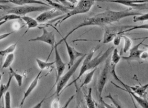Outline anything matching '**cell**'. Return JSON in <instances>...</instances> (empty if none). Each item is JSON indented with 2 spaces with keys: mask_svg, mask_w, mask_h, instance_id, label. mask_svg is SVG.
<instances>
[{
  "mask_svg": "<svg viewBox=\"0 0 148 108\" xmlns=\"http://www.w3.org/2000/svg\"><path fill=\"white\" fill-rule=\"evenodd\" d=\"M142 14L140 11L131 8L119 11L107 10L103 12L97 13L93 16L86 18L83 21L70 31L64 38H62L58 43H56V44L58 46L64 40H66L74 32L81 28L88 26H105L113 22H119V20L127 17L140 16Z\"/></svg>",
  "mask_w": 148,
  "mask_h": 108,
  "instance_id": "6da1fadb",
  "label": "cell"
},
{
  "mask_svg": "<svg viewBox=\"0 0 148 108\" xmlns=\"http://www.w3.org/2000/svg\"><path fill=\"white\" fill-rule=\"evenodd\" d=\"M95 1L93 0H81L79 1L77 4L74 6L73 9L71 10L68 13L63 16L61 19H60L58 22H56L55 25H61L63 22L67 19L71 18L73 16L84 14L88 12L92 8Z\"/></svg>",
  "mask_w": 148,
  "mask_h": 108,
  "instance_id": "7a4b0ae2",
  "label": "cell"
},
{
  "mask_svg": "<svg viewBox=\"0 0 148 108\" xmlns=\"http://www.w3.org/2000/svg\"><path fill=\"white\" fill-rule=\"evenodd\" d=\"M87 54H85L84 56L80 57L77 59L74 64L69 69L68 72L63 75L59 79L58 83H57L56 88V92L55 93L57 95V97H59V96L61 94L63 90H64L65 87L69 81L71 77L77 71V68L80 65L81 63L84 61V59L85 58L86 56H87Z\"/></svg>",
  "mask_w": 148,
  "mask_h": 108,
  "instance_id": "3957f363",
  "label": "cell"
},
{
  "mask_svg": "<svg viewBox=\"0 0 148 108\" xmlns=\"http://www.w3.org/2000/svg\"><path fill=\"white\" fill-rule=\"evenodd\" d=\"M110 73L112 75V76H113V77L114 78V79L117 81L118 82H119L124 87V88L120 87L119 86L117 85L115 83H113V82H111V83L112 84L115 86L116 87L127 92L130 95V96L133 99H134L141 108H148V100H147V98H142L140 97L138 95H136L135 93L132 92V91L130 89L129 85L126 84L125 83L123 82L122 81L119 79L116 74V66H111Z\"/></svg>",
  "mask_w": 148,
  "mask_h": 108,
  "instance_id": "277c9868",
  "label": "cell"
},
{
  "mask_svg": "<svg viewBox=\"0 0 148 108\" xmlns=\"http://www.w3.org/2000/svg\"><path fill=\"white\" fill-rule=\"evenodd\" d=\"M53 9L51 7L39 5V6H34V5H23V6H17L15 7H10V8L6 11L7 14H14L20 16H26L27 14L30 13L35 12H44L49 10Z\"/></svg>",
  "mask_w": 148,
  "mask_h": 108,
  "instance_id": "5b68a950",
  "label": "cell"
},
{
  "mask_svg": "<svg viewBox=\"0 0 148 108\" xmlns=\"http://www.w3.org/2000/svg\"><path fill=\"white\" fill-rule=\"evenodd\" d=\"M132 25H117L107 27L105 28L103 35V44H107L113 41L117 36L123 35L124 31L130 28Z\"/></svg>",
  "mask_w": 148,
  "mask_h": 108,
  "instance_id": "8992f818",
  "label": "cell"
},
{
  "mask_svg": "<svg viewBox=\"0 0 148 108\" xmlns=\"http://www.w3.org/2000/svg\"><path fill=\"white\" fill-rule=\"evenodd\" d=\"M42 33L41 36H38L36 38L30 39H29L28 41L29 42L39 41V42H42L50 45L52 47V50L51 51L50 54L48 56V58L46 60V61H48V59L49 58L50 56L51 55L54 49V47L56 44L55 33L53 31H48V30L45 28H42Z\"/></svg>",
  "mask_w": 148,
  "mask_h": 108,
  "instance_id": "52a82bcc",
  "label": "cell"
},
{
  "mask_svg": "<svg viewBox=\"0 0 148 108\" xmlns=\"http://www.w3.org/2000/svg\"><path fill=\"white\" fill-rule=\"evenodd\" d=\"M114 49V46L110 47L104 53L100 52V53L96 57L92 58L88 64L87 71L90 70H91L97 68V67L100 64L103 63L104 61H106L108 59L110 54L113 52Z\"/></svg>",
  "mask_w": 148,
  "mask_h": 108,
  "instance_id": "ba28073f",
  "label": "cell"
},
{
  "mask_svg": "<svg viewBox=\"0 0 148 108\" xmlns=\"http://www.w3.org/2000/svg\"><path fill=\"white\" fill-rule=\"evenodd\" d=\"M109 60L107 59L105 62V66L103 67V69L100 73V75L99 76V79L97 83V91L99 95V98H103L102 93L103 92V89L106 84L108 81V72H109V65L110 63Z\"/></svg>",
  "mask_w": 148,
  "mask_h": 108,
  "instance_id": "9c48e42d",
  "label": "cell"
},
{
  "mask_svg": "<svg viewBox=\"0 0 148 108\" xmlns=\"http://www.w3.org/2000/svg\"><path fill=\"white\" fill-rule=\"evenodd\" d=\"M58 47V46L56 45V44H55L54 51L55 53V64L57 74H56L55 82L53 85V87H54L57 84L59 79H60V78L62 76V75L64 73L66 68V64L62 60L61 56L59 53Z\"/></svg>",
  "mask_w": 148,
  "mask_h": 108,
  "instance_id": "30bf717a",
  "label": "cell"
},
{
  "mask_svg": "<svg viewBox=\"0 0 148 108\" xmlns=\"http://www.w3.org/2000/svg\"><path fill=\"white\" fill-rule=\"evenodd\" d=\"M100 46H101L100 45H99V46H97L96 47L93 48V49L90 51V53L88 54V55H87V56H86L85 58L84 59V61H83V64H82V66L81 67L80 72L79 73V75L77 76V77L75 78L72 82L69 83L68 85L65 87L64 90L66 89V88H68L69 87H70L72 85H73V84H75L79 79H80L82 76H83V75H84V73L87 72L88 64L89 62L91 60V59L92 58L94 54L98 50L99 48H100Z\"/></svg>",
  "mask_w": 148,
  "mask_h": 108,
  "instance_id": "8fae6325",
  "label": "cell"
},
{
  "mask_svg": "<svg viewBox=\"0 0 148 108\" xmlns=\"http://www.w3.org/2000/svg\"><path fill=\"white\" fill-rule=\"evenodd\" d=\"M109 2L129 6L130 8L138 11L148 9V1H110Z\"/></svg>",
  "mask_w": 148,
  "mask_h": 108,
  "instance_id": "7c38bea8",
  "label": "cell"
},
{
  "mask_svg": "<svg viewBox=\"0 0 148 108\" xmlns=\"http://www.w3.org/2000/svg\"><path fill=\"white\" fill-rule=\"evenodd\" d=\"M63 13L58 11V10L52 9L46 11H44L37 16L36 20L38 23H44L50 21L59 16H62Z\"/></svg>",
  "mask_w": 148,
  "mask_h": 108,
  "instance_id": "4fadbf2b",
  "label": "cell"
},
{
  "mask_svg": "<svg viewBox=\"0 0 148 108\" xmlns=\"http://www.w3.org/2000/svg\"><path fill=\"white\" fill-rule=\"evenodd\" d=\"M145 40H142L138 44H136L134 46L131 48L130 50V54L128 56H122V58L124 60L130 62L133 60H139L141 58V54L144 52L143 50L140 49V46L143 44Z\"/></svg>",
  "mask_w": 148,
  "mask_h": 108,
  "instance_id": "5bb4252c",
  "label": "cell"
},
{
  "mask_svg": "<svg viewBox=\"0 0 148 108\" xmlns=\"http://www.w3.org/2000/svg\"><path fill=\"white\" fill-rule=\"evenodd\" d=\"M42 73V70H40L37 74V75L35 76L34 79L32 80V82L30 84L28 87L24 92L23 98H22L21 102H20V108H22L25 102L26 101V99L28 98L29 95L31 94V93L33 92V91L36 88V87L38 85L39 81L40 79V76Z\"/></svg>",
  "mask_w": 148,
  "mask_h": 108,
  "instance_id": "9a60e30c",
  "label": "cell"
},
{
  "mask_svg": "<svg viewBox=\"0 0 148 108\" xmlns=\"http://www.w3.org/2000/svg\"><path fill=\"white\" fill-rule=\"evenodd\" d=\"M65 43L66 51L68 52V56L69 57V62L68 64L69 69L74 64V61L77 58V57H81L84 56L85 54L81 53L77 51L74 48L72 47L70 44L68 42L67 40H64L63 41Z\"/></svg>",
  "mask_w": 148,
  "mask_h": 108,
  "instance_id": "2e32d148",
  "label": "cell"
},
{
  "mask_svg": "<svg viewBox=\"0 0 148 108\" xmlns=\"http://www.w3.org/2000/svg\"><path fill=\"white\" fill-rule=\"evenodd\" d=\"M8 2H10L18 6L27 5L29 4H38L39 5L51 7L47 3L39 0H8Z\"/></svg>",
  "mask_w": 148,
  "mask_h": 108,
  "instance_id": "e0dca14e",
  "label": "cell"
},
{
  "mask_svg": "<svg viewBox=\"0 0 148 108\" xmlns=\"http://www.w3.org/2000/svg\"><path fill=\"white\" fill-rule=\"evenodd\" d=\"M129 88L132 92H134L140 97L142 98H147V90L148 89V83L143 85L141 84H140V85H135L134 86L129 85Z\"/></svg>",
  "mask_w": 148,
  "mask_h": 108,
  "instance_id": "ac0fdd59",
  "label": "cell"
},
{
  "mask_svg": "<svg viewBox=\"0 0 148 108\" xmlns=\"http://www.w3.org/2000/svg\"><path fill=\"white\" fill-rule=\"evenodd\" d=\"M46 1L47 2L48 5L51 6L52 8L57 10H58V11H60L61 12L65 13L66 14L68 13L70 11H71V10L72 9L70 8L64 6V5H63L62 4L56 3L51 0H46Z\"/></svg>",
  "mask_w": 148,
  "mask_h": 108,
  "instance_id": "d6986e66",
  "label": "cell"
},
{
  "mask_svg": "<svg viewBox=\"0 0 148 108\" xmlns=\"http://www.w3.org/2000/svg\"><path fill=\"white\" fill-rule=\"evenodd\" d=\"M21 19L24 22H25L26 25L27 26V29L26 32L30 29H34L37 28L38 26V22L35 19H34L29 16H21Z\"/></svg>",
  "mask_w": 148,
  "mask_h": 108,
  "instance_id": "ffe728a7",
  "label": "cell"
},
{
  "mask_svg": "<svg viewBox=\"0 0 148 108\" xmlns=\"http://www.w3.org/2000/svg\"><path fill=\"white\" fill-rule=\"evenodd\" d=\"M92 88L90 87L88 90L87 94L84 95V100L88 108H96V102L94 101L92 95Z\"/></svg>",
  "mask_w": 148,
  "mask_h": 108,
  "instance_id": "44dd1931",
  "label": "cell"
},
{
  "mask_svg": "<svg viewBox=\"0 0 148 108\" xmlns=\"http://www.w3.org/2000/svg\"><path fill=\"white\" fill-rule=\"evenodd\" d=\"M13 78V76L10 73H9V79L7 82V84H2L0 85V102H1V100L3 96L7 93V92L8 91V90L10 87L11 82V81Z\"/></svg>",
  "mask_w": 148,
  "mask_h": 108,
  "instance_id": "7402d4cb",
  "label": "cell"
},
{
  "mask_svg": "<svg viewBox=\"0 0 148 108\" xmlns=\"http://www.w3.org/2000/svg\"><path fill=\"white\" fill-rule=\"evenodd\" d=\"M36 63L37 64V65L39 68L42 71L45 69H47V68L52 67L55 64V61L52 62H49L47 61L44 62L39 58H36Z\"/></svg>",
  "mask_w": 148,
  "mask_h": 108,
  "instance_id": "603a6c76",
  "label": "cell"
},
{
  "mask_svg": "<svg viewBox=\"0 0 148 108\" xmlns=\"http://www.w3.org/2000/svg\"><path fill=\"white\" fill-rule=\"evenodd\" d=\"M122 39H123L124 43L123 48V52L124 53H126L131 49L132 47V40L131 38H129L125 35H122Z\"/></svg>",
  "mask_w": 148,
  "mask_h": 108,
  "instance_id": "cb8c5ba5",
  "label": "cell"
},
{
  "mask_svg": "<svg viewBox=\"0 0 148 108\" xmlns=\"http://www.w3.org/2000/svg\"><path fill=\"white\" fill-rule=\"evenodd\" d=\"M112 56L111 58V66H116L119 64V61L121 59L122 57L119 53V51L117 48H114L113 52H112Z\"/></svg>",
  "mask_w": 148,
  "mask_h": 108,
  "instance_id": "d4e9b609",
  "label": "cell"
},
{
  "mask_svg": "<svg viewBox=\"0 0 148 108\" xmlns=\"http://www.w3.org/2000/svg\"><path fill=\"white\" fill-rule=\"evenodd\" d=\"M96 69L97 68H95L94 70H90L89 73H87L86 75L85 76V77H84V82L82 83V84L81 85L79 89H81L82 87H83L84 86L88 85L92 81L95 73L96 71Z\"/></svg>",
  "mask_w": 148,
  "mask_h": 108,
  "instance_id": "484cf974",
  "label": "cell"
},
{
  "mask_svg": "<svg viewBox=\"0 0 148 108\" xmlns=\"http://www.w3.org/2000/svg\"><path fill=\"white\" fill-rule=\"evenodd\" d=\"M17 44H18V42H16L15 44H11L3 50L0 51V56H5L9 54H13L16 49Z\"/></svg>",
  "mask_w": 148,
  "mask_h": 108,
  "instance_id": "4316f807",
  "label": "cell"
},
{
  "mask_svg": "<svg viewBox=\"0 0 148 108\" xmlns=\"http://www.w3.org/2000/svg\"><path fill=\"white\" fill-rule=\"evenodd\" d=\"M9 71H10V73H10L13 76V77H14L15 79L16 80V83L18 84V85L19 86V87H21L23 84V76L22 75H21V74L16 72L13 70V68H11V67L9 68Z\"/></svg>",
  "mask_w": 148,
  "mask_h": 108,
  "instance_id": "83f0119b",
  "label": "cell"
},
{
  "mask_svg": "<svg viewBox=\"0 0 148 108\" xmlns=\"http://www.w3.org/2000/svg\"><path fill=\"white\" fill-rule=\"evenodd\" d=\"M14 58H15V56L14 53L7 55V57L5 58V59L2 65V69H5L9 67L10 68L11 64L13 63Z\"/></svg>",
  "mask_w": 148,
  "mask_h": 108,
  "instance_id": "f1b7e54d",
  "label": "cell"
},
{
  "mask_svg": "<svg viewBox=\"0 0 148 108\" xmlns=\"http://www.w3.org/2000/svg\"><path fill=\"white\" fill-rule=\"evenodd\" d=\"M18 19H21V16L14 14H7L0 18V22L1 21H8L11 20H15Z\"/></svg>",
  "mask_w": 148,
  "mask_h": 108,
  "instance_id": "f546056e",
  "label": "cell"
},
{
  "mask_svg": "<svg viewBox=\"0 0 148 108\" xmlns=\"http://www.w3.org/2000/svg\"><path fill=\"white\" fill-rule=\"evenodd\" d=\"M3 108H11V98L9 91L4 94V107Z\"/></svg>",
  "mask_w": 148,
  "mask_h": 108,
  "instance_id": "4dcf8cb0",
  "label": "cell"
},
{
  "mask_svg": "<svg viewBox=\"0 0 148 108\" xmlns=\"http://www.w3.org/2000/svg\"><path fill=\"white\" fill-rule=\"evenodd\" d=\"M148 20V13L142 14L140 16H133V22H143Z\"/></svg>",
  "mask_w": 148,
  "mask_h": 108,
  "instance_id": "1f68e13d",
  "label": "cell"
},
{
  "mask_svg": "<svg viewBox=\"0 0 148 108\" xmlns=\"http://www.w3.org/2000/svg\"><path fill=\"white\" fill-rule=\"evenodd\" d=\"M139 30V29H145V30H148V23L147 24H144L142 25H132L130 28L128 29L125 31H124V33H125L126 32H127L132 31L135 30Z\"/></svg>",
  "mask_w": 148,
  "mask_h": 108,
  "instance_id": "d6a6232c",
  "label": "cell"
},
{
  "mask_svg": "<svg viewBox=\"0 0 148 108\" xmlns=\"http://www.w3.org/2000/svg\"><path fill=\"white\" fill-rule=\"evenodd\" d=\"M60 108V99L58 97L55 98L53 100L51 103V108Z\"/></svg>",
  "mask_w": 148,
  "mask_h": 108,
  "instance_id": "836d02e7",
  "label": "cell"
},
{
  "mask_svg": "<svg viewBox=\"0 0 148 108\" xmlns=\"http://www.w3.org/2000/svg\"><path fill=\"white\" fill-rule=\"evenodd\" d=\"M122 35H119L117 36L113 40V42L114 46H119L121 42V39H122Z\"/></svg>",
  "mask_w": 148,
  "mask_h": 108,
  "instance_id": "e575fe53",
  "label": "cell"
},
{
  "mask_svg": "<svg viewBox=\"0 0 148 108\" xmlns=\"http://www.w3.org/2000/svg\"><path fill=\"white\" fill-rule=\"evenodd\" d=\"M99 101H100V103H101L102 105H103L105 108H116L114 106V105H110V104L107 103V102L104 101V100H103V98H99Z\"/></svg>",
  "mask_w": 148,
  "mask_h": 108,
  "instance_id": "d590c367",
  "label": "cell"
},
{
  "mask_svg": "<svg viewBox=\"0 0 148 108\" xmlns=\"http://www.w3.org/2000/svg\"><path fill=\"white\" fill-rule=\"evenodd\" d=\"M76 108H88L87 105L86 104L85 101H82V100H79V102L77 103V105Z\"/></svg>",
  "mask_w": 148,
  "mask_h": 108,
  "instance_id": "8d00e7d4",
  "label": "cell"
},
{
  "mask_svg": "<svg viewBox=\"0 0 148 108\" xmlns=\"http://www.w3.org/2000/svg\"><path fill=\"white\" fill-rule=\"evenodd\" d=\"M74 95L71 96L69 98H68V100H67L66 102H65V105H64V106H63V107L62 108H68L69 106V105H70V104L71 103V102L73 101V100L74 99Z\"/></svg>",
  "mask_w": 148,
  "mask_h": 108,
  "instance_id": "74e56055",
  "label": "cell"
},
{
  "mask_svg": "<svg viewBox=\"0 0 148 108\" xmlns=\"http://www.w3.org/2000/svg\"><path fill=\"white\" fill-rule=\"evenodd\" d=\"M13 32H14L13 31L11 32H8V33H5L3 34L0 35V41L8 37L9 36H10V35H12Z\"/></svg>",
  "mask_w": 148,
  "mask_h": 108,
  "instance_id": "f35d334b",
  "label": "cell"
},
{
  "mask_svg": "<svg viewBox=\"0 0 148 108\" xmlns=\"http://www.w3.org/2000/svg\"><path fill=\"white\" fill-rule=\"evenodd\" d=\"M45 98H44L40 101L38 102L37 104H36L35 105H34L33 107L32 108H42V105L44 103V102L45 101Z\"/></svg>",
  "mask_w": 148,
  "mask_h": 108,
  "instance_id": "ab89813d",
  "label": "cell"
},
{
  "mask_svg": "<svg viewBox=\"0 0 148 108\" xmlns=\"http://www.w3.org/2000/svg\"><path fill=\"white\" fill-rule=\"evenodd\" d=\"M20 25L18 22H14L13 23V28L14 30H18L20 28Z\"/></svg>",
  "mask_w": 148,
  "mask_h": 108,
  "instance_id": "60d3db41",
  "label": "cell"
},
{
  "mask_svg": "<svg viewBox=\"0 0 148 108\" xmlns=\"http://www.w3.org/2000/svg\"><path fill=\"white\" fill-rule=\"evenodd\" d=\"M140 58L142 59H146L148 58V52H143L141 55Z\"/></svg>",
  "mask_w": 148,
  "mask_h": 108,
  "instance_id": "b9f144b4",
  "label": "cell"
},
{
  "mask_svg": "<svg viewBox=\"0 0 148 108\" xmlns=\"http://www.w3.org/2000/svg\"><path fill=\"white\" fill-rule=\"evenodd\" d=\"M96 108H105L101 103H96Z\"/></svg>",
  "mask_w": 148,
  "mask_h": 108,
  "instance_id": "7bdbcfd3",
  "label": "cell"
},
{
  "mask_svg": "<svg viewBox=\"0 0 148 108\" xmlns=\"http://www.w3.org/2000/svg\"><path fill=\"white\" fill-rule=\"evenodd\" d=\"M139 39H142V40H147V39H148V36L145 37H141V38H135V39H134V40H139Z\"/></svg>",
  "mask_w": 148,
  "mask_h": 108,
  "instance_id": "ee69618b",
  "label": "cell"
},
{
  "mask_svg": "<svg viewBox=\"0 0 148 108\" xmlns=\"http://www.w3.org/2000/svg\"><path fill=\"white\" fill-rule=\"evenodd\" d=\"M131 99H132V102H133V105H134V108H138V107H137V106H136V104H135V102H134V99L132 98H131Z\"/></svg>",
  "mask_w": 148,
  "mask_h": 108,
  "instance_id": "f6af8a7d",
  "label": "cell"
},
{
  "mask_svg": "<svg viewBox=\"0 0 148 108\" xmlns=\"http://www.w3.org/2000/svg\"><path fill=\"white\" fill-rule=\"evenodd\" d=\"M6 22H7L6 21H1V22H0V27L3 25L4 24H5Z\"/></svg>",
  "mask_w": 148,
  "mask_h": 108,
  "instance_id": "bcb514c9",
  "label": "cell"
},
{
  "mask_svg": "<svg viewBox=\"0 0 148 108\" xmlns=\"http://www.w3.org/2000/svg\"><path fill=\"white\" fill-rule=\"evenodd\" d=\"M2 79V75L0 73V82H1V81Z\"/></svg>",
  "mask_w": 148,
  "mask_h": 108,
  "instance_id": "7dc6e473",
  "label": "cell"
},
{
  "mask_svg": "<svg viewBox=\"0 0 148 108\" xmlns=\"http://www.w3.org/2000/svg\"><path fill=\"white\" fill-rule=\"evenodd\" d=\"M3 6V5H1V4H0V7H1V6Z\"/></svg>",
  "mask_w": 148,
  "mask_h": 108,
  "instance_id": "c3c4849f",
  "label": "cell"
},
{
  "mask_svg": "<svg viewBox=\"0 0 148 108\" xmlns=\"http://www.w3.org/2000/svg\"><path fill=\"white\" fill-rule=\"evenodd\" d=\"M16 108H19V107H16Z\"/></svg>",
  "mask_w": 148,
  "mask_h": 108,
  "instance_id": "681fc988",
  "label": "cell"
},
{
  "mask_svg": "<svg viewBox=\"0 0 148 108\" xmlns=\"http://www.w3.org/2000/svg\"></svg>",
  "mask_w": 148,
  "mask_h": 108,
  "instance_id": "f907efd6",
  "label": "cell"
}]
</instances>
